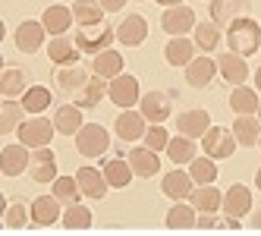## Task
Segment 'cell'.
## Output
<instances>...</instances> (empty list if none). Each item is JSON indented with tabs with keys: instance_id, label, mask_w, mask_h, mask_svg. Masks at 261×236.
Wrapping results in <instances>:
<instances>
[{
	"instance_id": "51",
	"label": "cell",
	"mask_w": 261,
	"mask_h": 236,
	"mask_svg": "<svg viewBox=\"0 0 261 236\" xmlns=\"http://www.w3.org/2000/svg\"><path fill=\"white\" fill-rule=\"evenodd\" d=\"M255 189H258V192H261V167H258V170H255Z\"/></svg>"
},
{
	"instance_id": "10",
	"label": "cell",
	"mask_w": 261,
	"mask_h": 236,
	"mask_svg": "<svg viewBox=\"0 0 261 236\" xmlns=\"http://www.w3.org/2000/svg\"><path fill=\"white\" fill-rule=\"evenodd\" d=\"M145 129H148V120H145V114L142 111H133V107H126V111L117 117V123H114V133H117V139L120 142H139V139H145Z\"/></svg>"
},
{
	"instance_id": "49",
	"label": "cell",
	"mask_w": 261,
	"mask_h": 236,
	"mask_svg": "<svg viewBox=\"0 0 261 236\" xmlns=\"http://www.w3.org/2000/svg\"><path fill=\"white\" fill-rule=\"evenodd\" d=\"M161 7H176V4H186V0H158Z\"/></svg>"
},
{
	"instance_id": "11",
	"label": "cell",
	"mask_w": 261,
	"mask_h": 236,
	"mask_svg": "<svg viewBox=\"0 0 261 236\" xmlns=\"http://www.w3.org/2000/svg\"><path fill=\"white\" fill-rule=\"evenodd\" d=\"M198 22H195V13L192 7H186V4H176V7H167L164 16H161V29L170 35H186V32H192Z\"/></svg>"
},
{
	"instance_id": "52",
	"label": "cell",
	"mask_w": 261,
	"mask_h": 236,
	"mask_svg": "<svg viewBox=\"0 0 261 236\" xmlns=\"http://www.w3.org/2000/svg\"><path fill=\"white\" fill-rule=\"evenodd\" d=\"M258 120H261V107H258Z\"/></svg>"
},
{
	"instance_id": "29",
	"label": "cell",
	"mask_w": 261,
	"mask_h": 236,
	"mask_svg": "<svg viewBox=\"0 0 261 236\" xmlns=\"http://www.w3.org/2000/svg\"><path fill=\"white\" fill-rule=\"evenodd\" d=\"M217 69H220V76H223V82H230V85H242L249 79V63H246V57H239V54H220L217 57Z\"/></svg>"
},
{
	"instance_id": "40",
	"label": "cell",
	"mask_w": 261,
	"mask_h": 236,
	"mask_svg": "<svg viewBox=\"0 0 261 236\" xmlns=\"http://www.w3.org/2000/svg\"><path fill=\"white\" fill-rule=\"evenodd\" d=\"M50 192H54V195L60 198V205H63V208H69V205H76L79 198L85 195L76 176H57V179H54V183H50Z\"/></svg>"
},
{
	"instance_id": "6",
	"label": "cell",
	"mask_w": 261,
	"mask_h": 236,
	"mask_svg": "<svg viewBox=\"0 0 261 236\" xmlns=\"http://www.w3.org/2000/svg\"><path fill=\"white\" fill-rule=\"evenodd\" d=\"M173 92H145L142 95V101H139V111L145 114V120L148 123H164V120H170V114H173Z\"/></svg>"
},
{
	"instance_id": "5",
	"label": "cell",
	"mask_w": 261,
	"mask_h": 236,
	"mask_svg": "<svg viewBox=\"0 0 261 236\" xmlns=\"http://www.w3.org/2000/svg\"><path fill=\"white\" fill-rule=\"evenodd\" d=\"M236 145H239V142H236L233 129H227V126H211V129L201 136V148H204V154H208V158H214V161L233 158Z\"/></svg>"
},
{
	"instance_id": "33",
	"label": "cell",
	"mask_w": 261,
	"mask_h": 236,
	"mask_svg": "<svg viewBox=\"0 0 261 236\" xmlns=\"http://www.w3.org/2000/svg\"><path fill=\"white\" fill-rule=\"evenodd\" d=\"M192 41H195V47L201 54H214L220 47V41H223V32H220V25L214 19H204V22H198L192 29Z\"/></svg>"
},
{
	"instance_id": "23",
	"label": "cell",
	"mask_w": 261,
	"mask_h": 236,
	"mask_svg": "<svg viewBox=\"0 0 261 236\" xmlns=\"http://www.w3.org/2000/svg\"><path fill=\"white\" fill-rule=\"evenodd\" d=\"M217 60L214 57H192V63L186 66V82L192 88H208L217 76Z\"/></svg>"
},
{
	"instance_id": "4",
	"label": "cell",
	"mask_w": 261,
	"mask_h": 236,
	"mask_svg": "<svg viewBox=\"0 0 261 236\" xmlns=\"http://www.w3.org/2000/svg\"><path fill=\"white\" fill-rule=\"evenodd\" d=\"M114 41H117V29H110L104 22L101 25H82L76 32V44H79V50L85 54V57H95V54L107 50Z\"/></svg>"
},
{
	"instance_id": "27",
	"label": "cell",
	"mask_w": 261,
	"mask_h": 236,
	"mask_svg": "<svg viewBox=\"0 0 261 236\" xmlns=\"http://www.w3.org/2000/svg\"><path fill=\"white\" fill-rule=\"evenodd\" d=\"M107 88H110V82L91 72V76H88V82L79 88V95L72 98V101H76V104L82 107V111H95V107H98V104L107 98Z\"/></svg>"
},
{
	"instance_id": "19",
	"label": "cell",
	"mask_w": 261,
	"mask_h": 236,
	"mask_svg": "<svg viewBox=\"0 0 261 236\" xmlns=\"http://www.w3.org/2000/svg\"><path fill=\"white\" fill-rule=\"evenodd\" d=\"M47 57L54 66H69V63H79L82 50L76 44V38H69V35H54L50 44H47Z\"/></svg>"
},
{
	"instance_id": "7",
	"label": "cell",
	"mask_w": 261,
	"mask_h": 236,
	"mask_svg": "<svg viewBox=\"0 0 261 236\" xmlns=\"http://www.w3.org/2000/svg\"><path fill=\"white\" fill-rule=\"evenodd\" d=\"M44 35H47V29H44L41 19H22L19 25H16V32H13L16 50L19 54H38L41 44H44Z\"/></svg>"
},
{
	"instance_id": "48",
	"label": "cell",
	"mask_w": 261,
	"mask_h": 236,
	"mask_svg": "<svg viewBox=\"0 0 261 236\" xmlns=\"http://www.w3.org/2000/svg\"><path fill=\"white\" fill-rule=\"evenodd\" d=\"M249 224H252L255 230H261V208H258V211H252V217H249Z\"/></svg>"
},
{
	"instance_id": "50",
	"label": "cell",
	"mask_w": 261,
	"mask_h": 236,
	"mask_svg": "<svg viewBox=\"0 0 261 236\" xmlns=\"http://www.w3.org/2000/svg\"><path fill=\"white\" fill-rule=\"evenodd\" d=\"M255 88H258V92H261V66L255 69Z\"/></svg>"
},
{
	"instance_id": "42",
	"label": "cell",
	"mask_w": 261,
	"mask_h": 236,
	"mask_svg": "<svg viewBox=\"0 0 261 236\" xmlns=\"http://www.w3.org/2000/svg\"><path fill=\"white\" fill-rule=\"evenodd\" d=\"M60 224H63L66 230H88L91 224H95V217H91V208H85L82 202H76V205L63 208Z\"/></svg>"
},
{
	"instance_id": "9",
	"label": "cell",
	"mask_w": 261,
	"mask_h": 236,
	"mask_svg": "<svg viewBox=\"0 0 261 236\" xmlns=\"http://www.w3.org/2000/svg\"><path fill=\"white\" fill-rule=\"evenodd\" d=\"M29 176H32V183H41V186L57 179V154L50 151V145H44V148H35V151H32Z\"/></svg>"
},
{
	"instance_id": "15",
	"label": "cell",
	"mask_w": 261,
	"mask_h": 236,
	"mask_svg": "<svg viewBox=\"0 0 261 236\" xmlns=\"http://www.w3.org/2000/svg\"><path fill=\"white\" fill-rule=\"evenodd\" d=\"M145 38H148V19L145 16H139V13L123 16L120 25H117V41L123 47H139V44H145Z\"/></svg>"
},
{
	"instance_id": "45",
	"label": "cell",
	"mask_w": 261,
	"mask_h": 236,
	"mask_svg": "<svg viewBox=\"0 0 261 236\" xmlns=\"http://www.w3.org/2000/svg\"><path fill=\"white\" fill-rule=\"evenodd\" d=\"M170 133H167L164 129V123H151V126H148V129H145V145H148V148H154V151H167V145H170Z\"/></svg>"
},
{
	"instance_id": "16",
	"label": "cell",
	"mask_w": 261,
	"mask_h": 236,
	"mask_svg": "<svg viewBox=\"0 0 261 236\" xmlns=\"http://www.w3.org/2000/svg\"><path fill=\"white\" fill-rule=\"evenodd\" d=\"M252 189L246 186V183H233L227 192H223V214H227V217H239V221H242V217H246V214H252Z\"/></svg>"
},
{
	"instance_id": "32",
	"label": "cell",
	"mask_w": 261,
	"mask_h": 236,
	"mask_svg": "<svg viewBox=\"0 0 261 236\" xmlns=\"http://www.w3.org/2000/svg\"><path fill=\"white\" fill-rule=\"evenodd\" d=\"M233 136L242 148H252L261 139V120L258 114H236V123H233Z\"/></svg>"
},
{
	"instance_id": "21",
	"label": "cell",
	"mask_w": 261,
	"mask_h": 236,
	"mask_svg": "<svg viewBox=\"0 0 261 236\" xmlns=\"http://www.w3.org/2000/svg\"><path fill=\"white\" fill-rule=\"evenodd\" d=\"M101 170L107 176L110 189H126L129 183H133V176H136L133 164H129V158H104L101 161Z\"/></svg>"
},
{
	"instance_id": "53",
	"label": "cell",
	"mask_w": 261,
	"mask_h": 236,
	"mask_svg": "<svg viewBox=\"0 0 261 236\" xmlns=\"http://www.w3.org/2000/svg\"><path fill=\"white\" fill-rule=\"evenodd\" d=\"M136 4H142V0H136Z\"/></svg>"
},
{
	"instance_id": "43",
	"label": "cell",
	"mask_w": 261,
	"mask_h": 236,
	"mask_svg": "<svg viewBox=\"0 0 261 236\" xmlns=\"http://www.w3.org/2000/svg\"><path fill=\"white\" fill-rule=\"evenodd\" d=\"M189 173H192V179H195V186H201V183H214V179H217V161L214 158H208V154H204V158H192L189 161Z\"/></svg>"
},
{
	"instance_id": "12",
	"label": "cell",
	"mask_w": 261,
	"mask_h": 236,
	"mask_svg": "<svg viewBox=\"0 0 261 236\" xmlns=\"http://www.w3.org/2000/svg\"><path fill=\"white\" fill-rule=\"evenodd\" d=\"M91 72L82 66V63H69V66H57V72H54V82H57V92L66 95V98H76L79 88L88 82Z\"/></svg>"
},
{
	"instance_id": "3",
	"label": "cell",
	"mask_w": 261,
	"mask_h": 236,
	"mask_svg": "<svg viewBox=\"0 0 261 236\" xmlns=\"http://www.w3.org/2000/svg\"><path fill=\"white\" fill-rule=\"evenodd\" d=\"M16 136H19L22 145H29V148H44V145H50V139L57 136V126H54V120L41 117V114H32V120H25L19 129H16Z\"/></svg>"
},
{
	"instance_id": "22",
	"label": "cell",
	"mask_w": 261,
	"mask_h": 236,
	"mask_svg": "<svg viewBox=\"0 0 261 236\" xmlns=\"http://www.w3.org/2000/svg\"><path fill=\"white\" fill-rule=\"evenodd\" d=\"M158 154H161V151L148 148V145H136V148L129 151L126 158H129V164H133L136 176L148 179V176H158V170H161V158H158Z\"/></svg>"
},
{
	"instance_id": "25",
	"label": "cell",
	"mask_w": 261,
	"mask_h": 236,
	"mask_svg": "<svg viewBox=\"0 0 261 236\" xmlns=\"http://www.w3.org/2000/svg\"><path fill=\"white\" fill-rule=\"evenodd\" d=\"M41 22L50 35H66L72 29V22H76V16H72V7H66V4H50L41 13Z\"/></svg>"
},
{
	"instance_id": "31",
	"label": "cell",
	"mask_w": 261,
	"mask_h": 236,
	"mask_svg": "<svg viewBox=\"0 0 261 236\" xmlns=\"http://www.w3.org/2000/svg\"><path fill=\"white\" fill-rule=\"evenodd\" d=\"M91 72H95V76H101V79H107V82L117 79L120 72H123V54L114 50V47L95 54V57H91Z\"/></svg>"
},
{
	"instance_id": "37",
	"label": "cell",
	"mask_w": 261,
	"mask_h": 236,
	"mask_svg": "<svg viewBox=\"0 0 261 236\" xmlns=\"http://www.w3.org/2000/svg\"><path fill=\"white\" fill-rule=\"evenodd\" d=\"M195 224H198L195 205H192V202H186V198L173 202V208L167 211V227H170V230H192Z\"/></svg>"
},
{
	"instance_id": "17",
	"label": "cell",
	"mask_w": 261,
	"mask_h": 236,
	"mask_svg": "<svg viewBox=\"0 0 261 236\" xmlns=\"http://www.w3.org/2000/svg\"><path fill=\"white\" fill-rule=\"evenodd\" d=\"M32 88V72L25 66H4L0 72V92L4 98H22Z\"/></svg>"
},
{
	"instance_id": "47",
	"label": "cell",
	"mask_w": 261,
	"mask_h": 236,
	"mask_svg": "<svg viewBox=\"0 0 261 236\" xmlns=\"http://www.w3.org/2000/svg\"><path fill=\"white\" fill-rule=\"evenodd\" d=\"M101 7H104L107 13H120V10L126 7V0H101Z\"/></svg>"
},
{
	"instance_id": "35",
	"label": "cell",
	"mask_w": 261,
	"mask_h": 236,
	"mask_svg": "<svg viewBox=\"0 0 261 236\" xmlns=\"http://www.w3.org/2000/svg\"><path fill=\"white\" fill-rule=\"evenodd\" d=\"M25 114H29V111L22 107V101L4 98V104H0V133H4V136L16 133V129L25 123Z\"/></svg>"
},
{
	"instance_id": "36",
	"label": "cell",
	"mask_w": 261,
	"mask_h": 236,
	"mask_svg": "<svg viewBox=\"0 0 261 236\" xmlns=\"http://www.w3.org/2000/svg\"><path fill=\"white\" fill-rule=\"evenodd\" d=\"M29 224H32V202H25V198H10L7 208H4V227L22 230Z\"/></svg>"
},
{
	"instance_id": "44",
	"label": "cell",
	"mask_w": 261,
	"mask_h": 236,
	"mask_svg": "<svg viewBox=\"0 0 261 236\" xmlns=\"http://www.w3.org/2000/svg\"><path fill=\"white\" fill-rule=\"evenodd\" d=\"M22 107L29 114H44L47 107H50V88L44 85H32L29 92L22 95Z\"/></svg>"
},
{
	"instance_id": "28",
	"label": "cell",
	"mask_w": 261,
	"mask_h": 236,
	"mask_svg": "<svg viewBox=\"0 0 261 236\" xmlns=\"http://www.w3.org/2000/svg\"><path fill=\"white\" fill-rule=\"evenodd\" d=\"M76 179H79L85 198H95V202H101V198L107 195V189H110L104 170H98V167H79L76 170Z\"/></svg>"
},
{
	"instance_id": "1",
	"label": "cell",
	"mask_w": 261,
	"mask_h": 236,
	"mask_svg": "<svg viewBox=\"0 0 261 236\" xmlns=\"http://www.w3.org/2000/svg\"><path fill=\"white\" fill-rule=\"evenodd\" d=\"M227 47L239 57H252L261 47V25L252 19V16H239L227 25Z\"/></svg>"
},
{
	"instance_id": "2",
	"label": "cell",
	"mask_w": 261,
	"mask_h": 236,
	"mask_svg": "<svg viewBox=\"0 0 261 236\" xmlns=\"http://www.w3.org/2000/svg\"><path fill=\"white\" fill-rule=\"evenodd\" d=\"M72 139H76V151L82 158H101L110 148V133L104 129L101 123H85Z\"/></svg>"
},
{
	"instance_id": "26",
	"label": "cell",
	"mask_w": 261,
	"mask_h": 236,
	"mask_svg": "<svg viewBox=\"0 0 261 236\" xmlns=\"http://www.w3.org/2000/svg\"><path fill=\"white\" fill-rule=\"evenodd\" d=\"M54 126H57V136H76L82 129V107L72 101V104H60L54 107Z\"/></svg>"
},
{
	"instance_id": "8",
	"label": "cell",
	"mask_w": 261,
	"mask_h": 236,
	"mask_svg": "<svg viewBox=\"0 0 261 236\" xmlns=\"http://www.w3.org/2000/svg\"><path fill=\"white\" fill-rule=\"evenodd\" d=\"M107 98L114 101L117 107H136V104L142 101V92H139V79L133 76V72H120L117 79H110Z\"/></svg>"
},
{
	"instance_id": "34",
	"label": "cell",
	"mask_w": 261,
	"mask_h": 236,
	"mask_svg": "<svg viewBox=\"0 0 261 236\" xmlns=\"http://www.w3.org/2000/svg\"><path fill=\"white\" fill-rule=\"evenodd\" d=\"M249 13V0H211V19L223 29L230 25L233 19Z\"/></svg>"
},
{
	"instance_id": "46",
	"label": "cell",
	"mask_w": 261,
	"mask_h": 236,
	"mask_svg": "<svg viewBox=\"0 0 261 236\" xmlns=\"http://www.w3.org/2000/svg\"><path fill=\"white\" fill-rule=\"evenodd\" d=\"M195 227H201V230H211V227H220V221H217V217H214V214H201Z\"/></svg>"
},
{
	"instance_id": "30",
	"label": "cell",
	"mask_w": 261,
	"mask_h": 236,
	"mask_svg": "<svg viewBox=\"0 0 261 236\" xmlns=\"http://www.w3.org/2000/svg\"><path fill=\"white\" fill-rule=\"evenodd\" d=\"M189 202H192V205H195V211H201V214H214V211H220V208H223V192H220L214 183H201V186H195V189H192Z\"/></svg>"
},
{
	"instance_id": "38",
	"label": "cell",
	"mask_w": 261,
	"mask_h": 236,
	"mask_svg": "<svg viewBox=\"0 0 261 236\" xmlns=\"http://www.w3.org/2000/svg\"><path fill=\"white\" fill-rule=\"evenodd\" d=\"M72 7V16H76V25H101L104 22V7H101V0H76V4H69Z\"/></svg>"
},
{
	"instance_id": "13",
	"label": "cell",
	"mask_w": 261,
	"mask_h": 236,
	"mask_svg": "<svg viewBox=\"0 0 261 236\" xmlns=\"http://www.w3.org/2000/svg\"><path fill=\"white\" fill-rule=\"evenodd\" d=\"M60 217H63V205L54 192L32 198V227H54Z\"/></svg>"
},
{
	"instance_id": "24",
	"label": "cell",
	"mask_w": 261,
	"mask_h": 236,
	"mask_svg": "<svg viewBox=\"0 0 261 236\" xmlns=\"http://www.w3.org/2000/svg\"><path fill=\"white\" fill-rule=\"evenodd\" d=\"M195 41L192 38H186V35H173L170 41H167V47H164V60L170 63V66H189L192 63V57H195Z\"/></svg>"
},
{
	"instance_id": "54",
	"label": "cell",
	"mask_w": 261,
	"mask_h": 236,
	"mask_svg": "<svg viewBox=\"0 0 261 236\" xmlns=\"http://www.w3.org/2000/svg\"><path fill=\"white\" fill-rule=\"evenodd\" d=\"M258 145H261V139H258Z\"/></svg>"
},
{
	"instance_id": "41",
	"label": "cell",
	"mask_w": 261,
	"mask_h": 236,
	"mask_svg": "<svg viewBox=\"0 0 261 236\" xmlns=\"http://www.w3.org/2000/svg\"><path fill=\"white\" fill-rule=\"evenodd\" d=\"M167 158L173 161L176 167H182V164H189V161L195 158V139H189V136H173L170 139V145H167Z\"/></svg>"
},
{
	"instance_id": "14",
	"label": "cell",
	"mask_w": 261,
	"mask_h": 236,
	"mask_svg": "<svg viewBox=\"0 0 261 236\" xmlns=\"http://www.w3.org/2000/svg\"><path fill=\"white\" fill-rule=\"evenodd\" d=\"M29 161H32V148L22 142L16 145H4V151H0V173L4 176H19L29 170Z\"/></svg>"
},
{
	"instance_id": "39",
	"label": "cell",
	"mask_w": 261,
	"mask_h": 236,
	"mask_svg": "<svg viewBox=\"0 0 261 236\" xmlns=\"http://www.w3.org/2000/svg\"><path fill=\"white\" fill-rule=\"evenodd\" d=\"M258 92L249 85H233V92H230V111L233 114H258Z\"/></svg>"
},
{
	"instance_id": "20",
	"label": "cell",
	"mask_w": 261,
	"mask_h": 236,
	"mask_svg": "<svg viewBox=\"0 0 261 236\" xmlns=\"http://www.w3.org/2000/svg\"><path fill=\"white\" fill-rule=\"evenodd\" d=\"M192 189H195L192 173H189V170H179V167L170 170V173H164V179H161V192H164L167 198H173V202H179V198H189Z\"/></svg>"
},
{
	"instance_id": "18",
	"label": "cell",
	"mask_w": 261,
	"mask_h": 236,
	"mask_svg": "<svg viewBox=\"0 0 261 236\" xmlns=\"http://www.w3.org/2000/svg\"><path fill=\"white\" fill-rule=\"evenodd\" d=\"M208 129H211V114L204 107H192V111H182L176 117V133L189 136V139H201Z\"/></svg>"
}]
</instances>
